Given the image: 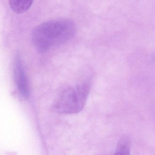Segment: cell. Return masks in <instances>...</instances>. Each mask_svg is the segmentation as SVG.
Segmentation results:
<instances>
[{
  "instance_id": "cell-1",
  "label": "cell",
  "mask_w": 155,
  "mask_h": 155,
  "mask_svg": "<svg viewBox=\"0 0 155 155\" xmlns=\"http://www.w3.org/2000/svg\"><path fill=\"white\" fill-rule=\"evenodd\" d=\"M76 31V25L70 19L50 20L34 29L32 32V41L37 52L45 53L53 47L71 40Z\"/></svg>"
},
{
  "instance_id": "cell-5",
  "label": "cell",
  "mask_w": 155,
  "mask_h": 155,
  "mask_svg": "<svg viewBox=\"0 0 155 155\" xmlns=\"http://www.w3.org/2000/svg\"><path fill=\"white\" fill-rule=\"evenodd\" d=\"M130 152L129 139L127 137H124L118 143L114 155H130Z\"/></svg>"
},
{
  "instance_id": "cell-4",
  "label": "cell",
  "mask_w": 155,
  "mask_h": 155,
  "mask_svg": "<svg viewBox=\"0 0 155 155\" xmlns=\"http://www.w3.org/2000/svg\"><path fill=\"white\" fill-rule=\"evenodd\" d=\"M31 0H10L9 2L10 8L17 14L23 13L28 11L32 5Z\"/></svg>"
},
{
  "instance_id": "cell-2",
  "label": "cell",
  "mask_w": 155,
  "mask_h": 155,
  "mask_svg": "<svg viewBox=\"0 0 155 155\" xmlns=\"http://www.w3.org/2000/svg\"><path fill=\"white\" fill-rule=\"evenodd\" d=\"M91 87L87 80L63 90L55 100L54 107L59 113L71 114L81 111L86 102Z\"/></svg>"
},
{
  "instance_id": "cell-3",
  "label": "cell",
  "mask_w": 155,
  "mask_h": 155,
  "mask_svg": "<svg viewBox=\"0 0 155 155\" xmlns=\"http://www.w3.org/2000/svg\"><path fill=\"white\" fill-rule=\"evenodd\" d=\"M14 76L17 89L24 98H28L30 94L29 83L20 56H16L14 65Z\"/></svg>"
}]
</instances>
